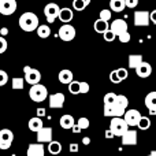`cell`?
Listing matches in <instances>:
<instances>
[{"mask_svg":"<svg viewBox=\"0 0 156 156\" xmlns=\"http://www.w3.org/2000/svg\"><path fill=\"white\" fill-rule=\"evenodd\" d=\"M129 105V99L125 94H118L116 101L110 107H104V116L105 118H116V116H123Z\"/></svg>","mask_w":156,"mask_h":156,"instance_id":"obj_1","label":"cell"},{"mask_svg":"<svg viewBox=\"0 0 156 156\" xmlns=\"http://www.w3.org/2000/svg\"><path fill=\"white\" fill-rule=\"evenodd\" d=\"M19 27L23 32H34L37 30V27L40 26V21L38 16L34 12H23L18 19Z\"/></svg>","mask_w":156,"mask_h":156,"instance_id":"obj_2","label":"cell"},{"mask_svg":"<svg viewBox=\"0 0 156 156\" xmlns=\"http://www.w3.org/2000/svg\"><path fill=\"white\" fill-rule=\"evenodd\" d=\"M29 97H30V100L34 103L45 101V100L48 99V89H47L45 85H41V83L32 85L29 89Z\"/></svg>","mask_w":156,"mask_h":156,"instance_id":"obj_3","label":"cell"},{"mask_svg":"<svg viewBox=\"0 0 156 156\" xmlns=\"http://www.w3.org/2000/svg\"><path fill=\"white\" fill-rule=\"evenodd\" d=\"M110 130L115 137H122L125 133L129 130V125L123 119V116H116V118H111L110 122Z\"/></svg>","mask_w":156,"mask_h":156,"instance_id":"obj_4","label":"cell"},{"mask_svg":"<svg viewBox=\"0 0 156 156\" xmlns=\"http://www.w3.org/2000/svg\"><path fill=\"white\" fill-rule=\"evenodd\" d=\"M23 73H25V81H26L29 85H36V83H40L41 81V73L37 69H33L30 66H25L23 67Z\"/></svg>","mask_w":156,"mask_h":156,"instance_id":"obj_5","label":"cell"},{"mask_svg":"<svg viewBox=\"0 0 156 156\" xmlns=\"http://www.w3.org/2000/svg\"><path fill=\"white\" fill-rule=\"evenodd\" d=\"M58 36H59L60 40L66 41V43L73 41L74 38H76V29H74V26H71L70 23H65V25H62V26L59 27Z\"/></svg>","mask_w":156,"mask_h":156,"instance_id":"obj_6","label":"cell"},{"mask_svg":"<svg viewBox=\"0 0 156 156\" xmlns=\"http://www.w3.org/2000/svg\"><path fill=\"white\" fill-rule=\"evenodd\" d=\"M14 141V133L10 129H2L0 130V149L7 151L11 148Z\"/></svg>","mask_w":156,"mask_h":156,"instance_id":"obj_7","label":"cell"},{"mask_svg":"<svg viewBox=\"0 0 156 156\" xmlns=\"http://www.w3.org/2000/svg\"><path fill=\"white\" fill-rule=\"evenodd\" d=\"M59 11L60 7L56 4V3H48L44 7V15H45V19L48 23H52L55 22V19L59 16Z\"/></svg>","mask_w":156,"mask_h":156,"instance_id":"obj_8","label":"cell"},{"mask_svg":"<svg viewBox=\"0 0 156 156\" xmlns=\"http://www.w3.org/2000/svg\"><path fill=\"white\" fill-rule=\"evenodd\" d=\"M16 0H0V14L4 16L12 15L16 11Z\"/></svg>","mask_w":156,"mask_h":156,"instance_id":"obj_9","label":"cell"},{"mask_svg":"<svg viewBox=\"0 0 156 156\" xmlns=\"http://www.w3.org/2000/svg\"><path fill=\"white\" fill-rule=\"evenodd\" d=\"M141 114H140V111H137V110H126V112H125V115H123V119L126 121V123L129 125V127H136L138 125V122H140V119H141Z\"/></svg>","mask_w":156,"mask_h":156,"instance_id":"obj_10","label":"cell"},{"mask_svg":"<svg viewBox=\"0 0 156 156\" xmlns=\"http://www.w3.org/2000/svg\"><path fill=\"white\" fill-rule=\"evenodd\" d=\"M65 94L62 92H56L54 94H49L48 96V103H49V108H54V110H58V108H63L65 105Z\"/></svg>","mask_w":156,"mask_h":156,"instance_id":"obj_11","label":"cell"},{"mask_svg":"<svg viewBox=\"0 0 156 156\" xmlns=\"http://www.w3.org/2000/svg\"><path fill=\"white\" fill-rule=\"evenodd\" d=\"M133 22L134 26L141 27V26H148L151 19H149V11H136L134 16H133Z\"/></svg>","mask_w":156,"mask_h":156,"instance_id":"obj_12","label":"cell"},{"mask_svg":"<svg viewBox=\"0 0 156 156\" xmlns=\"http://www.w3.org/2000/svg\"><path fill=\"white\" fill-rule=\"evenodd\" d=\"M52 136H54V130L49 126H44L41 130L37 132V143L40 144H48L52 141Z\"/></svg>","mask_w":156,"mask_h":156,"instance_id":"obj_13","label":"cell"},{"mask_svg":"<svg viewBox=\"0 0 156 156\" xmlns=\"http://www.w3.org/2000/svg\"><path fill=\"white\" fill-rule=\"evenodd\" d=\"M110 30L116 36V37H118V36H121L122 33L127 32L126 21H123V19H114L112 23L110 25Z\"/></svg>","mask_w":156,"mask_h":156,"instance_id":"obj_14","label":"cell"},{"mask_svg":"<svg viewBox=\"0 0 156 156\" xmlns=\"http://www.w3.org/2000/svg\"><path fill=\"white\" fill-rule=\"evenodd\" d=\"M138 136L136 130H127L123 136H122V144L123 145H137Z\"/></svg>","mask_w":156,"mask_h":156,"instance_id":"obj_15","label":"cell"},{"mask_svg":"<svg viewBox=\"0 0 156 156\" xmlns=\"http://www.w3.org/2000/svg\"><path fill=\"white\" fill-rule=\"evenodd\" d=\"M26 156H45V148L43 144L37 143V144H30L27 147Z\"/></svg>","mask_w":156,"mask_h":156,"instance_id":"obj_16","label":"cell"},{"mask_svg":"<svg viewBox=\"0 0 156 156\" xmlns=\"http://www.w3.org/2000/svg\"><path fill=\"white\" fill-rule=\"evenodd\" d=\"M145 107L151 115H156V92H149L145 96Z\"/></svg>","mask_w":156,"mask_h":156,"instance_id":"obj_17","label":"cell"},{"mask_svg":"<svg viewBox=\"0 0 156 156\" xmlns=\"http://www.w3.org/2000/svg\"><path fill=\"white\" fill-rule=\"evenodd\" d=\"M136 74L140 78H147L152 74V66L148 62H143L137 69H136Z\"/></svg>","mask_w":156,"mask_h":156,"instance_id":"obj_18","label":"cell"},{"mask_svg":"<svg viewBox=\"0 0 156 156\" xmlns=\"http://www.w3.org/2000/svg\"><path fill=\"white\" fill-rule=\"evenodd\" d=\"M59 123H60L62 129L69 130V129H73V126L76 125V119H74V116L70 115V114H65V115H62V118L59 119Z\"/></svg>","mask_w":156,"mask_h":156,"instance_id":"obj_19","label":"cell"},{"mask_svg":"<svg viewBox=\"0 0 156 156\" xmlns=\"http://www.w3.org/2000/svg\"><path fill=\"white\" fill-rule=\"evenodd\" d=\"M58 18H59L60 22H63V23H70V22L73 21V18H74V12H73V10L69 8V7L60 8L59 16H58Z\"/></svg>","mask_w":156,"mask_h":156,"instance_id":"obj_20","label":"cell"},{"mask_svg":"<svg viewBox=\"0 0 156 156\" xmlns=\"http://www.w3.org/2000/svg\"><path fill=\"white\" fill-rule=\"evenodd\" d=\"M27 127H29L30 132L37 133L38 130H41V129L44 127L43 119L38 118V116H33V118H30V119H29V122H27Z\"/></svg>","mask_w":156,"mask_h":156,"instance_id":"obj_21","label":"cell"},{"mask_svg":"<svg viewBox=\"0 0 156 156\" xmlns=\"http://www.w3.org/2000/svg\"><path fill=\"white\" fill-rule=\"evenodd\" d=\"M59 82L60 83H65V85H69V83L71 82V81H74V74L71 70H67V69H65V70H60L59 71Z\"/></svg>","mask_w":156,"mask_h":156,"instance_id":"obj_22","label":"cell"},{"mask_svg":"<svg viewBox=\"0 0 156 156\" xmlns=\"http://www.w3.org/2000/svg\"><path fill=\"white\" fill-rule=\"evenodd\" d=\"M93 27H94V32H96V33L104 34V33L107 32V30H110V23L99 18V19H96V21H94Z\"/></svg>","mask_w":156,"mask_h":156,"instance_id":"obj_23","label":"cell"},{"mask_svg":"<svg viewBox=\"0 0 156 156\" xmlns=\"http://www.w3.org/2000/svg\"><path fill=\"white\" fill-rule=\"evenodd\" d=\"M144 62V59H143V56L141 55H138V54H134V55H129V59H127V65H129V67L130 69H137L138 66L141 65V63Z\"/></svg>","mask_w":156,"mask_h":156,"instance_id":"obj_24","label":"cell"},{"mask_svg":"<svg viewBox=\"0 0 156 156\" xmlns=\"http://www.w3.org/2000/svg\"><path fill=\"white\" fill-rule=\"evenodd\" d=\"M126 8L125 0H110V10L114 12H122Z\"/></svg>","mask_w":156,"mask_h":156,"instance_id":"obj_25","label":"cell"},{"mask_svg":"<svg viewBox=\"0 0 156 156\" xmlns=\"http://www.w3.org/2000/svg\"><path fill=\"white\" fill-rule=\"evenodd\" d=\"M62 144L59 143V141H55L52 140L51 143H48V152L51 155H59L60 152H62Z\"/></svg>","mask_w":156,"mask_h":156,"instance_id":"obj_26","label":"cell"},{"mask_svg":"<svg viewBox=\"0 0 156 156\" xmlns=\"http://www.w3.org/2000/svg\"><path fill=\"white\" fill-rule=\"evenodd\" d=\"M36 32H37V36L40 38H48L51 36V27L48 25H40Z\"/></svg>","mask_w":156,"mask_h":156,"instance_id":"obj_27","label":"cell"},{"mask_svg":"<svg viewBox=\"0 0 156 156\" xmlns=\"http://www.w3.org/2000/svg\"><path fill=\"white\" fill-rule=\"evenodd\" d=\"M116 96H118V94L114 93V92H108V93L104 96V99H103V101H104V107H110V105H112L116 101Z\"/></svg>","mask_w":156,"mask_h":156,"instance_id":"obj_28","label":"cell"},{"mask_svg":"<svg viewBox=\"0 0 156 156\" xmlns=\"http://www.w3.org/2000/svg\"><path fill=\"white\" fill-rule=\"evenodd\" d=\"M137 127H140L141 130H148L149 127H151V119H149L148 116H141Z\"/></svg>","mask_w":156,"mask_h":156,"instance_id":"obj_29","label":"cell"},{"mask_svg":"<svg viewBox=\"0 0 156 156\" xmlns=\"http://www.w3.org/2000/svg\"><path fill=\"white\" fill-rule=\"evenodd\" d=\"M69 92L71 94H80V81H71L69 83Z\"/></svg>","mask_w":156,"mask_h":156,"instance_id":"obj_30","label":"cell"},{"mask_svg":"<svg viewBox=\"0 0 156 156\" xmlns=\"http://www.w3.org/2000/svg\"><path fill=\"white\" fill-rule=\"evenodd\" d=\"M76 125L80 127L81 130H85V129H88L89 127V119L85 118V116H81V118L76 122Z\"/></svg>","mask_w":156,"mask_h":156,"instance_id":"obj_31","label":"cell"},{"mask_svg":"<svg viewBox=\"0 0 156 156\" xmlns=\"http://www.w3.org/2000/svg\"><path fill=\"white\" fill-rule=\"evenodd\" d=\"M86 3L83 0H73V7L76 11H83L86 8Z\"/></svg>","mask_w":156,"mask_h":156,"instance_id":"obj_32","label":"cell"},{"mask_svg":"<svg viewBox=\"0 0 156 156\" xmlns=\"http://www.w3.org/2000/svg\"><path fill=\"white\" fill-rule=\"evenodd\" d=\"M23 78H12V89H23Z\"/></svg>","mask_w":156,"mask_h":156,"instance_id":"obj_33","label":"cell"},{"mask_svg":"<svg viewBox=\"0 0 156 156\" xmlns=\"http://www.w3.org/2000/svg\"><path fill=\"white\" fill-rule=\"evenodd\" d=\"M116 74H118V77L121 78V81H125L127 78V76H129V73H127V70L125 67H119L116 69Z\"/></svg>","mask_w":156,"mask_h":156,"instance_id":"obj_34","label":"cell"},{"mask_svg":"<svg viewBox=\"0 0 156 156\" xmlns=\"http://www.w3.org/2000/svg\"><path fill=\"white\" fill-rule=\"evenodd\" d=\"M111 10H101L100 11V19H103V21L108 22L111 19Z\"/></svg>","mask_w":156,"mask_h":156,"instance_id":"obj_35","label":"cell"},{"mask_svg":"<svg viewBox=\"0 0 156 156\" xmlns=\"http://www.w3.org/2000/svg\"><path fill=\"white\" fill-rule=\"evenodd\" d=\"M89 92V83L86 81H80V93L86 94Z\"/></svg>","mask_w":156,"mask_h":156,"instance_id":"obj_36","label":"cell"},{"mask_svg":"<svg viewBox=\"0 0 156 156\" xmlns=\"http://www.w3.org/2000/svg\"><path fill=\"white\" fill-rule=\"evenodd\" d=\"M118 38H119V41H121L122 44H126V43H129V41H130L132 36H130L129 32H125V33H122L121 36H118Z\"/></svg>","mask_w":156,"mask_h":156,"instance_id":"obj_37","label":"cell"},{"mask_svg":"<svg viewBox=\"0 0 156 156\" xmlns=\"http://www.w3.org/2000/svg\"><path fill=\"white\" fill-rule=\"evenodd\" d=\"M103 36H104V40L107 41V43H112V41L116 38V36L114 34V33L111 32V30H107V32H105Z\"/></svg>","mask_w":156,"mask_h":156,"instance_id":"obj_38","label":"cell"},{"mask_svg":"<svg viewBox=\"0 0 156 156\" xmlns=\"http://www.w3.org/2000/svg\"><path fill=\"white\" fill-rule=\"evenodd\" d=\"M110 81L112 83H121L122 81H121V78L118 77V74H116V70H112L110 73Z\"/></svg>","mask_w":156,"mask_h":156,"instance_id":"obj_39","label":"cell"},{"mask_svg":"<svg viewBox=\"0 0 156 156\" xmlns=\"http://www.w3.org/2000/svg\"><path fill=\"white\" fill-rule=\"evenodd\" d=\"M8 82V74L4 70H0V86H4Z\"/></svg>","mask_w":156,"mask_h":156,"instance_id":"obj_40","label":"cell"},{"mask_svg":"<svg viewBox=\"0 0 156 156\" xmlns=\"http://www.w3.org/2000/svg\"><path fill=\"white\" fill-rule=\"evenodd\" d=\"M7 47H8L7 40H5L3 36H0V54H4V52L7 51Z\"/></svg>","mask_w":156,"mask_h":156,"instance_id":"obj_41","label":"cell"},{"mask_svg":"<svg viewBox=\"0 0 156 156\" xmlns=\"http://www.w3.org/2000/svg\"><path fill=\"white\" fill-rule=\"evenodd\" d=\"M125 2H126L127 8H134L138 5V0H125Z\"/></svg>","mask_w":156,"mask_h":156,"instance_id":"obj_42","label":"cell"},{"mask_svg":"<svg viewBox=\"0 0 156 156\" xmlns=\"http://www.w3.org/2000/svg\"><path fill=\"white\" fill-rule=\"evenodd\" d=\"M149 19H151L152 23L156 25V10H154V11H151V12H149Z\"/></svg>","mask_w":156,"mask_h":156,"instance_id":"obj_43","label":"cell"},{"mask_svg":"<svg viewBox=\"0 0 156 156\" xmlns=\"http://www.w3.org/2000/svg\"><path fill=\"white\" fill-rule=\"evenodd\" d=\"M69 149H70V152H73V154H76V152H78V144H70V147H69Z\"/></svg>","mask_w":156,"mask_h":156,"instance_id":"obj_44","label":"cell"},{"mask_svg":"<svg viewBox=\"0 0 156 156\" xmlns=\"http://www.w3.org/2000/svg\"><path fill=\"white\" fill-rule=\"evenodd\" d=\"M45 115V108H38L37 110V116L38 118H41V116Z\"/></svg>","mask_w":156,"mask_h":156,"instance_id":"obj_45","label":"cell"},{"mask_svg":"<svg viewBox=\"0 0 156 156\" xmlns=\"http://www.w3.org/2000/svg\"><path fill=\"white\" fill-rule=\"evenodd\" d=\"M0 34H2L3 37L7 36L8 34V27H2V29H0Z\"/></svg>","mask_w":156,"mask_h":156,"instance_id":"obj_46","label":"cell"},{"mask_svg":"<svg viewBox=\"0 0 156 156\" xmlns=\"http://www.w3.org/2000/svg\"><path fill=\"white\" fill-rule=\"evenodd\" d=\"M112 137H115V136L112 134V132H111L110 129L107 130V132H105V138H112Z\"/></svg>","mask_w":156,"mask_h":156,"instance_id":"obj_47","label":"cell"},{"mask_svg":"<svg viewBox=\"0 0 156 156\" xmlns=\"http://www.w3.org/2000/svg\"><path fill=\"white\" fill-rule=\"evenodd\" d=\"M82 144H83V145H89V144H90V138H89V137H83L82 138Z\"/></svg>","mask_w":156,"mask_h":156,"instance_id":"obj_48","label":"cell"},{"mask_svg":"<svg viewBox=\"0 0 156 156\" xmlns=\"http://www.w3.org/2000/svg\"><path fill=\"white\" fill-rule=\"evenodd\" d=\"M71 130H73V133H81V129L77 126V125H74L73 129H71Z\"/></svg>","mask_w":156,"mask_h":156,"instance_id":"obj_49","label":"cell"},{"mask_svg":"<svg viewBox=\"0 0 156 156\" xmlns=\"http://www.w3.org/2000/svg\"><path fill=\"white\" fill-rule=\"evenodd\" d=\"M151 156H156V151H151V154H149Z\"/></svg>","mask_w":156,"mask_h":156,"instance_id":"obj_50","label":"cell"},{"mask_svg":"<svg viewBox=\"0 0 156 156\" xmlns=\"http://www.w3.org/2000/svg\"><path fill=\"white\" fill-rule=\"evenodd\" d=\"M83 2H85L86 4H89V3H90V0H83Z\"/></svg>","mask_w":156,"mask_h":156,"instance_id":"obj_51","label":"cell"},{"mask_svg":"<svg viewBox=\"0 0 156 156\" xmlns=\"http://www.w3.org/2000/svg\"><path fill=\"white\" fill-rule=\"evenodd\" d=\"M155 77H156V73H155Z\"/></svg>","mask_w":156,"mask_h":156,"instance_id":"obj_52","label":"cell"},{"mask_svg":"<svg viewBox=\"0 0 156 156\" xmlns=\"http://www.w3.org/2000/svg\"><path fill=\"white\" fill-rule=\"evenodd\" d=\"M148 156H151V155H148Z\"/></svg>","mask_w":156,"mask_h":156,"instance_id":"obj_53","label":"cell"}]
</instances>
